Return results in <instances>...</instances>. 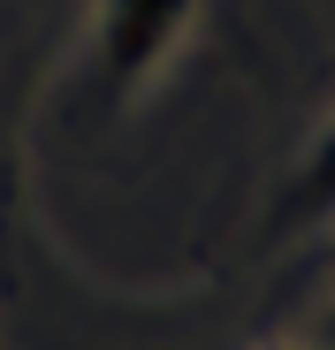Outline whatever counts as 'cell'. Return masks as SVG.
I'll return each mask as SVG.
<instances>
[{"label": "cell", "instance_id": "3957f363", "mask_svg": "<svg viewBox=\"0 0 335 350\" xmlns=\"http://www.w3.org/2000/svg\"><path fill=\"white\" fill-rule=\"evenodd\" d=\"M320 350H335V305H327V320H320Z\"/></svg>", "mask_w": 335, "mask_h": 350}, {"label": "cell", "instance_id": "277c9868", "mask_svg": "<svg viewBox=\"0 0 335 350\" xmlns=\"http://www.w3.org/2000/svg\"><path fill=\"white\" fill-rule=\"evenodd\" d=\"M297 350H320V342H297Z\"/></svg>", "mask_w": 335, "mask_h": 350}, {"label": "cell", "instance_id": "6da1fadb", "mask_svg": "<svg viewBox=\"0 0 335 350\" xmlns=\"http://www.w3.org/2000/svg\"><path fill=\"white\" fill-rule=\"evenodd\" d=\"M198 16V0H99V16H92V92L99 107H122L137 99L160 62L176 53V38L191 31Z\"/></svg>", "mask_w": 335, "mask_h": 350}, {"label": "cell", "instance_id": "7a4b0ae2", "mask_svg": "<svg viewBox=\"0 0 335 350\" xmlns=\"http://www.w3.org/2000/svg\"><path fill=\"white\" fill-rule=\"evenodd\" d=\"M327 221H335V114L305 145V160L290 167L282 198H274V213H267V237H305V228H327Z\"/></svg>", "mask_w": 335, "mask_h": 350}]
</instances>
